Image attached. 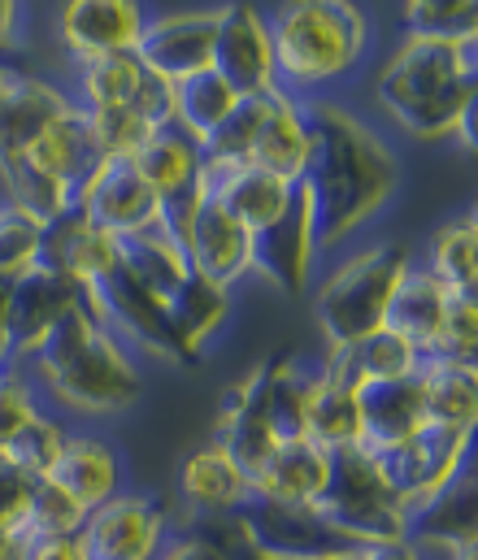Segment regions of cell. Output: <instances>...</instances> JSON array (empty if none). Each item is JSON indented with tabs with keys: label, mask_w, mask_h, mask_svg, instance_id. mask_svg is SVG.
I'll use <instances>...</instances> for the list:
<instances>
[{
	"label": "cell",
	"mask_w": 478,
	"mask_h": 560,
	"mask_svg": "<svg viewBox=\"0 0 478 560\" xmlns=\"http://www.w3.org/2000/svg\"><path fill=\"white\" fill-rule=\"evenodd\" d=\"M301 109L310 127V161L296 187L310 205L314 253L330 257L392 205L400 191V161L365 118L339 101L322 96Z\"/></svg>",
	"instance_id": "cell-1"
},
{
	"label": "cell",
	"mask_w": 478,
	"mask_h": 560,
	"mask_svg": "<svg viewBox=\"0 0 478 560\" xmlns=\"http://www.w3.org/2000/svg\"><path fill=\"white\" fill-rule=\"evenodd\" d=\"M22 365L44 405L74 425L83 418H114L144 392L140 361L88 313V304L66 313Z\"/></svg>",
	"instance_id": "cell-2"
},
{
	"label": "cell",
	"mask_w": 478,
	"mask_h": 560,
	"mask_svg": "<svg viewBox=\"0 0 478 560\" xmlns=\"http://www.w3.org/2000/svg\"><path fill=\"white\" fill-rule=\"evenodd\" d=\"M275 48V88L292 101H322L326 88L357 74L370 48V22L348 0H292L266 9Z\"/></svg>",
	"instance_id": "cell-3"
},
{
	"label": "cell",
	"mask_w": 478,
	"mask_h": 560,
	"mask_svg": "<svg viewBox=\"0 0 478 560\" xmlns=\"http://www.w3.org/2000/svg\"><path fill=\"white\" fill-rule=\"evenodd\" d=\"M475 79V48L405 35L374 74V101L405 136L422 143H440L453 140Z\"/></svg>",
	"instance_id": "cell-4"
},
{
	"label": "cell",
	"mask_w": 478,
	"mask_h": 560,
	"mask_svg": "<svg viewBox=\"0 0 478 560\" xmlns=\"http://www.w3.org/2000/svg\"><path fill=\"white\" fill-rule=\"evenodd\" d=\"M409 266H413V253L405 244L374 240L339 257L322 275V282L314 287V322L326 352H343L387 326V304Z\"/></svg>",
	"instance_id": "cell-5"
},
{
	"label": "cell",
	"mask_w": 478,
	"mask_h": 560,
	"mask_svg": "<svg viewBox=\"0 0 478 560\" xmlns=\"http://www.w3.org/2000/svg\"><path fill=\"white\" fill-rule=\"evenodd\" d=\"M322 522L348 544V548H374V544H409L405 526L409 513L387 495L378 482L370 456L361 447L330 452V478L326 491L310 504Z\"/></svg>",
	"instance_id": "cell-6"
},
{
	"label": "cell",
	"mask_w": 478,
	"mask_h": 560,
	"mask_svg": "<svg viewBox=\"0 0 478 560\" xmlns=\"http://www.w3.org/2000/svg\"><path fill=\"white\" fill-rule=\"evenodd\" d=\"M174 535H178L174 504L165 495L127 487L101 509H92L74 539L83 560H161Z\"/></svg>",
	"instance_id": "cell-7"
},
{
	"label": "cell",
	"mask_w": 478,
	"mask_h": 560,
	"mask_svg": "<svg viewBox=\"0 0 478 560\" xmlns=\"http://www.w3.org/2000/svg\"><path fill=\"white\" fill-rule=\"evenodd\" d=\"M83 304L136 361H149V357L153 361H170V365L191 361L183 352L170 317H165V304H161L158 295H149L123 266L114 275H105L101 282H92L83 291Z\"/></svg>",
	"instance_id": "cell-8"
},
{
	"label": "cell",
	"mask_w": 478,
	"mask_h": 560,
	"mask_svg": "<svg viewBox=\"0 0 478 560\" xmlns=\"http://www.w3.org/2000/svg\"><path fill=\"white\" fill-rule=\"evenodd\" d=\"M475 434H453L440 425H422L418 434L400 439V443H383V447H361L378 474V482L387 487V495L409 513L418 504H427L466 460Z\"/></svg>",
	"instance_id": "cell-9"
},
{
	"label": "cell",
	"mask_w": 478,
	"mask_h": 560,
	"mask_svg": "<svg viewBox=\"0 0 478 560\" xmlns=\"http://www.w3.org/2000/svg\"><path fill=\"white\" fill-rule=\"evenodd\" d=\"M213 35H218V9L149 13L136 57L149 66V74H158L161 83H187V79L209 70Z\"/></svg>",
	"instance_id": "cell-10"
},
{
	"label": "cell",
	"mask_w": 478,
	"mask_h": 560,
	"mask_svg": "<svg viewBox=\"0 0 478 560\" xmlns=\"http://www.w3.org/2000/svg\"><path fill=\"white\" fill-rule=\"evenodd\" d=\"M144 22L149 9L136 0H70L57 9V39L70 66H79L96 57L136 52L144 39Z\"/></svg>",
	"instance_id": "cell-11"
},
{
	"label": "cell",
	"mask_w": 478,
	"mask_h": 560,
	"mask_svg": "<svg viewBox=\"0 0 478 560\" xmlns=\"http://www.w3.org/2000/svg\"><path fill=\"white\" fill-rule=\"evenodd\" d=\"M209 70L222 74L240 96L275 92V48H270L266 9H257V4H222L218 9Z\"/></svg>",
	"instance_id": "cell-12"
},
{
	"label": "cell",
	"mask_w": 478,
	"mask_h": 560,
	"mask_svg": "<svg viewBox=\"0 0 478 560\" xmlns=\"http://www.w3.org/2000/svg\"><path fill=\"white\" fill-rule=\"evenodd\" d=\"M48 482L88 517L92 509H101L105 500L127 491V465H123V452L114 439L70 425V434L48 469Z\"/></svg>",
	"instance_id": "cell-13"
},
{
	"label": "cell",
	"mask_w": 478,
	"mask_h": 560,
	"mask_svg": "<svg viewBox=\"0 0 478 560\" xmlns=\"http://www.w3.org/2000/svg\"><path fill=\"white\" fill-rule=\"evenodd\" d=\"M83 304V287L48 266H35L13 279L9 291V322H4V361H26L44 335Z\"/></svg>",
	"instance_id": "cell-14"
},
{
	"label": "cell",
	"mask_w": 478,
	"mask_h": 560,
	"mask_svg": "<svg viewBox=\"0 0 478 560\" xmlns=\"http://www.w3.org/2000/svg\"><path fill=\"white\" fill-rule=\"evenodd\" d=\"M240 526L248 535V544L270 560H326L339 552H357L348 548L314 509H292V504H270V500H248L240 513Z\"/></svg>",
	"instance_id": "cell-15"
},
{
	"label": "cell",
	"mask_w": 478,
	"mask_h": 560,
	"mask_svg": "<svg viewBox=\"0 0 478 560\" xmlns=\"http://www.w3.org/2000/svg\"><path fill=\"white\" fill-rule=\"evenodd\" d=\"M74 205L96 231H105L114 240H127V235L149 231L158 222V196L144 183V174L136 170V161H114L109 156L92 174V183L79 191Z\"/></svg>",
	"instance_id": "cell-16"
},
{
	"label": "cell",
	"mask_w": 478,
	"mask_h": 560,
	"mask_svg": "<svg viewBox=\"0 0 478 560\" xmlns=\"http://www.w3.org/2000/svg\"><path fill=\"white\" fill-rule=\"evenodd\" d=\"M187 266L196 279L222 291H235L244 279H253V235L213 196L200 200L196 222L187 231Z\"/></svg>",
	"instance_id": "cell-17"
},
{
	"label": "cell",
	"mask_w": 478,
	"mask_h": 560,
	"mask_svg": "<svg viewBox=\"0 0 478 560\" xmlns=\"http://www.w3.org/2000/svg\"><path fill=\"white\" fill-rule=\"evenodd\" d=\"M314 226H310V205L296 187V205L266 231L253 235V279L270 282L283 295L310 291L314 279Z\"/></svg>",
	"instance_id": "cell-18"
},
{
	"label": "cell",
	"mask_w": 478,
	"mask_h": 560,
	"mask_svg": "<svg viewBox=\"0 0 478 560\" xmlns=\"http://www.w3.org/2000/svg\"><path fill=\"white\" fill-rule=\"evenodd\" d=\"M200 191L213 196L248 235L275 226L292 205H296V183L288 178H275L266 170H222V165H209L200 161Z\"/></svg>",
	"instance_id": "cell-19"
},
{
	"label": "cell",
	"mask_w": 478,
	"mask_h": 560,
	"mask_svg": "<svg viewBox=\"0 0 478 560\" xmlns=\"http://www.w3.org/2000/svg\"><path fill=\"white\" fill-rule=\"evenodd\" d=\"M39 266H48V270L74 279L88 291L92 282H101L105 275H114V270L123 266V248H118L114 235L96 231V226L79 213V205H74V209H66L61 218H53V222L44 226Z\"/></svg>",
	"instance_id": "cell-20"
},
{
	"label": "cell",
	"mask_w": 478,
	"mask_h": 560,
	"mask_svg": "<svg viewBox=\"0 0 478 560\" xmlns=\"http://www.w3.org/2000/svg\"><path fill=\"white\" fill-rule=\"evenodd\" d=\"M253 500L248 478L240 474V465L222 452V443H205L196 447L183 465H178V504H183V522H205V517H235L244 504Z\"/></svg>",
	"instance_id": "cell-21"
},
{
	"label": "cell",
	"mask_w": 478,
	"mask_h": 560,
	"mask_svg": "<svg viewBox=\"0 0 478 560\" xmlns=\"http://www.w3.org/2000/svg\"><path fill=\"white\" fill-rule=\"evenodd\" d=\"M26 161H31L39 174H48L53 183H61V187L79 200V191L92 183V174H96L109 156H105L101 143H96L88 109L70 101V109L48 122V131L35 140V148L26 152Z\"/></svg>",
	"instance_id": "cell-22"
},
{
	"label": "cell",
	"mask_w": 478,
	"mask_h": 560,
	"mask_svg": "<svg viewBox=\"0 0 478 560\" xmlns=\"http://www.w3.org/2000/svg\"><path fill=\"white\" fill-rule=\"evenodd\" d=\"M409 544H466L478 539V443H470L457 474L418 509L405 526Z\"/></svg>",
	"instance_id": "cell-23"
},
{
	"label": "cell",
	"mask_w": 478,
	"mask_h": 560,
	"mask_svg": "<svg viewBox=\"0 0 478 560\" xmlns=\"http://www.w3.org/2000/svg\"><path fill=\"white\" fill-rule=\"evenodd\" d=\"M66 109H70V92L61 83L22 70L13 92L0 101V170L26 161L35 140L48 131V122Z\"/></svg>",
	"instance_id": "cell-24"
},
{
	"label": "cell",
	"mask_w": 478,
	"mask_h": 560,
	"mask_svg": "<svg viewBox=\"0 0 478 560\" xmlns=\"http://www.w3.org/2000/svg\"><path fill=\"white\" fill-rule=\"evenodd\" d=\"M305 439L322 452L361 447V413H357V387L343 383L322 361H310L305 383Z\"/></svg>",
	"instance_id": "cell-25"
},
{
	"label": "cell",
	"mask_w": 478,
	"mask_h": 560,
	"mask_svg": "<svg viewBox=\"0 0 478 560\" xmlns=\"http://www.w3.org/2000/svg\"><path fill=\"white\" fill-rule=\"evenodd\" d=\"M422 387V413L427 425L453 430V434H478V370L462 361H435L427 357L418 370Z\"/></svg>",
	"instance_id": "cell-26"
},
{
	"label": "cell",
	"mask_w": 478,
	"mask_h": 560,
	"mask_svg": "<svg viewBox=\"0 0 478 560\" xmlns=\"http://www.w3.org/2000/svg\"><path fill=\"white\" fill-rule=\"evenodd\" d=\"M422 352L409 343V339H400L396 330H374V335H365L361 343H352V348H343V352H322V365L326 370H335L343 383H352V387H370V383H400V378H413L418 370H422Z\"/></svg>",
	"instance_id": "cell-27"
},
{
	"label": "cell",
	"mask_w": 478,
	"mask_h": 560,
	"mask_svg": "<svg viewBox=\"0 0 478 560\" xmlns=\"http://www.w3.org/2000/svg\"><path fill=\"white\" fill-rule=\"evenodd\" d=\"M357 413H361V447H383V443H400L418 434L427 425L418 374L400 383L357 387Z\"/></svg>",
	"instance_id": "cell-28"
},
{
	"label": "cell",
	"mask_w": 478,
	"mask_h": 560,
	"mask_svg": "<svg viewBox=\"0 0 478 560\" xmlns=\"http://www.w3.org/2000/svg\"><path fill=\"white\" fill-rule=\"evenodd\" d=\"M305 161H310V127H305V109H301V101H292V96H283V92L275 88V92H270L266 122H261V136H257V143H253L248 165H253V170H266V174H275V178L301 183Z\"/></svg>",
	"instance_id": "cell-29"
},
{
	"label": "cell",
	"mask_w": 478,
	"mask_h": 560,
	"mask_svg": "<svg viewBox=\"0 0 478 560\" xmlns=\"http://www.w3.org/2000/svg\"><path fill=\"white\" fill-rule=\"evenodd\" d=\"M330 478V452H322L318 443L301 439V443H283L275 452V460L266 465V474L253 482L257 500L270 504H292V509H310L326 491Z\"/></svg>",
	"instance_id": "cell-30"
},
{
	"label": "cell",
	"mask_w": 478,
	"mask_h": 560,
	"mask_svg": "<svg viewBox=\"0 0 478 560\" xmlns=\"http://www.w3.org/2000/svg\"><path fill=\"white\" fill-rule=\"evenodd\" d=\"M149 66L136 52H118V57H96V61H79L70 66V101L83 109H131L149 83Z\"/></svg>",
	"instance_id": "cell-31"
},
{
	"label": "cell",
	"mask_w": 478,
	"mask_h": 560,
	"mask_svg": "<svg viewBox=\"0 0 478 560\" xmlns=\"http://www.w3.org/2000/svg\"><path fill=\"white\" fill-rule=\"evenodd\" d=\"M448 295H453V291H444L440 282L418 266V257H413V266L405 270V279H400L392 304H387V330H396L400 339H409V343L427 357V352L435 348L440 326H444Z\"/></svg>",
	"instance_id": "cell-32"
},
{
	"label": "cell",
	"mask_w": 478,
	"mask_h": 560,
	"mask_svg": "<svg viewBox=\"0 0 478 560\" xmlns=\"http://www.w3.org/2000/svg\"><path fill=\"white\" fill-rule=\"evenodd\" d=\"M123 248V270L140 282L149 295H158L161 304L191 279V266H187V253L161 231L158 222L149 231H136L127 240H118Z\"/></svg>",
	"instance_id": "cell-33"
},
{
	"label": "cell",
	"mask_w": 478,
	"mask_h": 560,
	"mask_svg": "<svg viewBox=\"0 0 478 560\" xmlns=\"http://www.w3.org/2000/svg\"><path fill=\"white\" fill-rule=\"evenodd\" d=\"M165 317H170L183 352L196 361L205 352V343L226 326V317H231V291H222V287H213V282L191 275V279L165 300Z\"/></svg>",
	"instance_id": "cell-34"
},
{
	"label": "cell",
	"mask_w": 478,
	"mask_h": 560,
	"mask_svg": "<svg viewBox=\"0 0 478 560\" xmlns=\"http://www.w3.org/2000/svg\"><path fill=\"white\" fill-rule=\"evenodd\" d=\"M200 140H191L183 127H161L153 140L144 143V152L136 156V170L144 174V183L153 187V196H178V191H191L200 183Z\"/></svg>",
	"instance_id": "cell-35"
},
{
	"label": "cell",
	"mask_w": 478,
	"mask_h": 560,
	"mask_svg": "<svg viewBox=\"0 0 478 560\" xmlns=\"http://www.w3.org/2000/svg\"><path fill=\"white\" fill-rule=\"evenodd\" d=\"M418 266L453 295L457 291H478V235L466 226L462 213L431 231L427 253L418 257Z\"/></svg>",
	"instance_id": "cell-36"
},
{
	"label": "cell",
	"mask_w": 478,
	"mask_h": 560,
	"mask_svg": "<svg viewBox=\"0 0 478 560\" xmlns=\"http://www.w3.org/2000/svg\"><path fill=\"white\" fill-rule=\"evenodd\" d=\"M240 101L244 96L222 74L205 70V74H196L187 83H174V127H183L191 140H205L231 118V109Z\"/></svg>",
	"instance_id": "cell-37"
},
{
	"label": "cell",
	"mask_w": 478,
	"mask_h": 560,
	"mask_svg": "<svg viewBox=\"0 0 478 560\" xmlns=\"http://www.w3.org/2000/svg\"><path fill=\"white\" fill-rule=\"evenodd\" d=\"M405 35L435 39V44H457L475 48L478 44V0H413L400 13Z\"/></svg>",
	"instance_id": "cell-38"
},
{
	"label": "cell",
	"mask_w": 478,
	"mask_h": 560,
	"mask_svg": "<svg viewBox=\"0 0 478 560\" xmlns=\"http://www.w3.org/2000/svg\"><path fill=\"white\" fill-rule=\"evenodd\" d=\"M266 109H270V92L266 96H244L231 118L200 140V152L209 165H222V170H244L248 156H253V143L261 136V122H266Z\"/></svg>",
	"instance_id": "cell-39"
},
{
	"label": "cell",
	"mask_w": 478,
	"mask_h": 560,
	"mask_svg": "<svg viewBox=\"0 0 478 560\" xmlns=\"http://www.w3.org/2000/svg\"><path fill=\"white\" fill-rule=\"evenodd\" d=\"M79 526H83V513L48 478H39L35 495H31V509L13 530V544L26 548V544H39V539H53V535H79Z\"/></svg>",
	"instance_id": "cell-40"
},
{
	"label": "cell",
	"mask_w": 478,
	"mask_h": 560,
	"mask_svg": "<svg viewBox=\"0 0 478 560\" xmlns=\"http://www.w3.org/2000/svg\"><path fill=\"white\" fill-rule=\"evenodd\" d=\"M70 425H74V421L48 409L44 418L31 421V425H26L0 456H4L9 465H18L22 474H31V478H48V469H53V460H57V452H61Z\"/></svg>",
	"instance_id": "cell-41"
},
{
	"label": "cell",
	"mask_w": 478,
	"mask_h": 560,
	"mask_svg": "<svg viewBox=\"0 0 478 560\" xmlns=\"http://www.w3.org/2000/svg\"><path fill=\"white\" fill-rule=\"evenodd\" d=\"M48 405L39 396V387L31 383L22 361H4L0 365V452L31 425L35 418H44Z\"/></svg>",
	"instance_id": "cell-42"
},
{
	"label": "cell",
	"mask_w": 478,
	"mask_h": 560,
	"mask_svg": "<svg viewBox=\"0 0 478 560\" xmlns=\"http://www.w3.org/2000/svg\"><path fill=\"white\" fill-rule=\"evenodd\" d=\"M427 357L475 365V357H478V295L475 291H457V295H448L444 326H440L435 348H431Z\"/></svg>",
	"instance_id": "cell-43"
},
{
	"label": "cell",
	"mask_w": 478,
	"mask_h": 560,
	"mask_svg": "<svg viewBox=\"0 0 478 560\" xmlns=\"http://www.w3.org/2000/svg\"><path fill=\"white\" fill-rule=\"evenodd\" d=\"M39 240H44V226L31 213L0 200V275L4 279H18L39 266Z\"/></svg>",
	"instance_id": "cell-44"
},
{
	"label": "cell",
	"mask_w": 478,
	"mask_h": 560,
	"mask_svg": "<svg viewBox=\"0 0 478 560\" xmlns=\"http://www.w3.org/2000/svg\"><path fill=\"white\" fill-rule=\"evenodd\" d=\"M92 118V131H96V143L105 156L114 161H136L144 152V143L158 136V127H149L136 109H88Z\"/></svg>",
	"instance_id": "cell-45"
},
{
	"label": "cell",
	"mask_w": 478,
	"mask_h": 560,
	"mask_svg": "<svg viewBox=\"0 0 478 560\" xmlns=\"http://www.w3.org/2000/svg\"><path fill=\"white\" fill-rule=\"evenodd\" d=\"M35 482H39V478L22 474L18 465H9V460L0 456V530H9V535L18 530V522H22L26 509H31Z\"/></svg>",
	"instance_id": "cell-46"
},
{
	"label": "cell",
	"mask_w": 478,
	"mask_h": 560,
	"mask_svg": "<svg viewBox=\"0 0 478 560\" xmlns=\"http://www.w3.org/2000/svg\"><path fill=\"white\" fill-rule=\"evenodd\" d=\"M161 560H231V552H226V544H222L209 526L178 517V535H174V544L161 552Z\"/></svg>",
	"instance_id": "cell-47"
},
{
	"label": "cell",
	"mask_w": 478,
	"mask_h": 560,
	"mask_svg": "<svg viewBox=\"0 0 478 560\" xmlns=\"http://www.w3.org/2000/svg\"><path fill=\"white\" fill-rule=\"evenodd\" d=\"M26 22H31L26 4L0 0V57H4V61H13V57L26 48Z\"/></svg>",
	"instance_id": "cell-48"
},
{
	"label": "cell",
	"mask_w": 478,
	"mask_h": 560,
	"mask_svg": "<svg viewBox=\"0 0 478 560\" xmlns=\"http://www.w3.org/2000/svg\"><path fill=\"white\" fill-rule=\"evenodd\" d=\"M453 143H457L466 156H475L478 161V79L470 83V96H466V105H462V118H457Z\"/></svg>",
	"instance_id": "cell-49"
},
{
	"label": "cell",
	"mask_w": 478,
	"mask_h": 560,
	"mask_svg": "<svg viewBox=\"0 0 478 560\" xmlns=\"http://www.w3.org/2000/svg\"><path fill=\"white\" fill-rule=\"evenodd\" d=\"M22 560H83V552H79V539L74 535H53V539L26 544Z\"/></svg>",
	"instance_id": "cell-50"
},
{
	"label": "cell",
	"mask_w": 478,
	"mask_h": 560,
	"mask_svg": "<svg viewBox=\"0 0 478 560\" xmlns=\"http://www.w3.org/2000/svg\"><path fill=\"white\" fill-rule=\"evenodd\" d=\"M418 560H478V539L466 544H413Z\"/></svg>",
	"instance_id": "cell-51"
},
{
	"label": "cell",
	"mask_w": 478,
	"mask_h": 560,
	"mask_svg": "<svg viewBox=\"0 0 478 560\" xmlns=\"http://www.w3.org/2000/svg\"><path fill=\"white\" fill-rule=\"evenodd\" d=\"M357 560H418L413 544H374V548H357Z\"/></svg>",
	"instance_id": "cell-52"
},
{
	"label": "cell",
	"mask_w": 478,
	"mask_h": 560,
	"mask_svg": "<svg viewBox=\"0 0 478 560\" xmlns=\"http://www.w3.org/2000/svg\"><path fill=\"white\" fill-rule=\"evenodd\" d=\"M9 291H13V279L0 275V361H4V322H9Z\"/></svg>",
	"instance_id": "cell-53"
},
{
	"label": "cell",
	"mask_w": 478,
	"mask_h": 560,
	"mask_svg": "<svg viewBox=\"0 0 478 560\" xmlns=\"http://www.w3.org/2000/svg\"><path fill=\"white\" fill-rule=\"evenodd\" d=\"M0 560H22V548L13 544V535H9V530H0Z\"/></svg>",
	"instance_id": "cell-54"
},
{
	"label": "cell",
	"mask_w": 478,
	"mask_h": 560,
	"mask_svg": "<svg viewBox=\"0 0 478 560\" xmlns=\"http://www.w3.org/2000/svg\"><path fill=\"white\" fill-rule=\"evenodd\" d=\"M462 218H466V226H470V231L478 235V191H475V200H470V205L462 209Z\"/></svg>",
	"instance_id": "cell-55"
},
{
	"label": "cell",
	"mask_w": 478,
	"mask_h": 560,
	"mask_svg": "<svg viewBox=\"0 0 478 560\" xmlns=\"http://www.w3.org/2000/svg\"><path fill=\"white\" fill-rule=\"evenodd\" d=\"M326 560H357V552H339V557H326Z\"/></svg>",
	"instance_id": "cell-56"
},
{
	"label": "cell",
	"mask_w": 478,
	"mask_h": 560,
	"mask_svg": "<svg viewBox=\"0 0 478 560\" xmlns=\"http://www.w3.org/2000/svg\"><path fill=\"white\" fill-rule=\"evenodd\" d=\"M475 370H478V357H475Z\"/></svg>",
	"instance_id": "cell-57"
},
{
	"label": "cell",
	"mask_w": 478,
	"mask_h": 560,
	"mask_svg": "<svg viewBox=\"0 0 478 560\" xmlns=\"http://www.w3.org/2000/svg\"><path fill=\"white\" fill-rule=\"evenodd\" d=\"M475 57H478V44H475Z\"/></svg>",
	"instance_id": "cell-58"
},
{
	"label": "cell",
	"mask_w": 478,
	"mask_h": 560,
	"mask_svg": "<svg viewBox=\"0 0 478 560\" xmlns=\"http://www.w3.org/2000/svg\"><path fill=\"white\" fill-rule=\"evenodd\" d=\"M475 443H478V434H475Z\"/></svg>",
	"instance_id": "cell-59"
},
{
	"label": "cell",
	"mask_w": 478,
	"mask_h": 560,
	"mask_svg": "<svg viewBox=\"0 0 478 560\" xmlns=\"http://www.w3.org/2000/svg\"><path fill=\"white\" fill-rule=\"evenodd\" d=\"M0 365H4V361H0Z\"/></svg>",
	"instance_id": "cell-60"
},
{
	"label": "cell",
	"mask_w": 478,
	"mask_h": 560,
	"mask_svg": "<svg viewBox=\"0 0 478 560\" xmlns=\"http://www.w3.org/2000/svg\"><path fill=\"white\" fill-rule=\"evenodd\" d=\"M475 295H478V291H475Z\"/></svg>",
	"instance_id": "cell-61"
}]
</instances>
